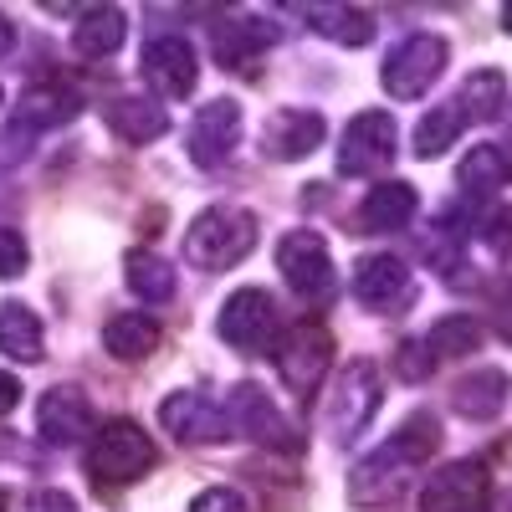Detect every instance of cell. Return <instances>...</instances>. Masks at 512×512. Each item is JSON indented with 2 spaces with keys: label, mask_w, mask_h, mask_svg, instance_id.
Returning <instances> with one entry per match:
<instances>
[{
  "label": "cell",
  "mask_w": 512,
  "mask_h": 512,
  "mask_svg": "<svg viewBox=\"0 0 512 512\" xmlns=\"http://www.w3.org/2000/svg\"><path fill=\"white\" fill-rule=\"evenodd\" d=\"M436 446H441L436 415H431V410L410 415L390 441H384L379 451H369V456L354 466V472H349V497H354L359 507H384V502H395V497L410 487V477L436 456Z\"/></svg>",
  "instance_id": "obj_1"
},
{
  "label": "cell",
  "mask_w": 512,
  "mask_h": 512,
  "mask_svg": "<svg viewBox=\"0 0 512 512\" xmlns=\"http://www.w3.org/2000/svg\"><path fill=\"white\" fill-rule=\"evenodd\" d=\"M256 236H262V226H256L251 210H241V205H210L185 231V262L200 267V272H231V267H241L246 256L256 251Z\"/></svg>",
  "instance_id": "obj_2"
},
{
  "label": "cell",
  "mask_w": 512,
  "mask_h": 512,
  "mask_svg": "<svg viewBox=\"0 0 512 512\" xmlns=\"http://www.w3.org/2000/svg\"><path fill=\"white\" fill-rule=\"evenodd\" d=\"M379 405H384V379H379L374 359H349L344 369H338L328 410H323L333 446H354L369 431V420L379 415Z\"/></svg>",
  "instance_id": "obj_3"
},
{
  "label": "cell",
  "mask_w": 512,
  "mask_h": 512,
  "mask_svg": "<svg viewBox=\"0 0 512 512\" xmlns=\"http://www.w3.org/2000/svg\"><path fill=\"white\" fill-rule=\"evenodd\" d=\"M446 62H451L446 36H436V31H410V36H400L395 47L384 52L379 82H384V93H390L395 103H415L420 93L436 88V77L446 72Z\"/></svg>",
  "instance_id": "obj_4"
},
{
  "label": "cell",
  "mask_w": 512,
  "mask_h": 512,
  "mask_svg": "<svg viewBox=\"0 0 512 512\" xmlns=\"http://www.w3.org/2000/svg\"><path fill=\"white\" fill-rule=\"evenodd\" d=\"M154 461H159V451L144 436L139 420H108L88 446V477L98 487H128L144 472H154Z\"/></svg>",
  "instance_id": "obj_5"
},
{
  "label": "cell",
  "mask_w": 512,
  "mask_h": 512,
  "mask_svg": "<svg viewBox=\"0 0 512 512\" xmlns=\"http://www.w3.org/2000/svg\"><path fill=\"white\" fill-rule=\"evenodd\" d=\"M277 267H282V282L303 297L308 308H328L338 297V267L328 256V241L308 226H297L277 241Z\"/></svg>",
  "instance_id": "obj_6"
},
{
  "label": "cell",
  "mask_w": 512,
  "mask_h": 512,
  "mask_svg": "<svg viewBox=\"0 0 512 512\" xmlns=\"http://www.w3.org/2000/svg\"><path fill=\"white\" fill-rule=\"evenodd\" d=\"M272 359H277V374H282L287 390L297 400H313V390L333 369V333L323 323H297V328H287L277 338Z\"/></svg>",
  "instance_id": "obj_7"
},
{
  "label": "cell",
  "mask_w": 512,
  "mask_h": 512,
  "mask_svg": "<svg viewBox=\"0 0 512 512\" xmlns=\"http://www.w3.org/2000/svg\"><path fill=\"white\" fill-rule=\"evenodd\" d=\"M395 139H400V128H395L390 113H379V108L354 113L349 128L338 134V175L369 180V175H379V169H390L395 164Z\"/></svg>",
  "instance_id": "obj_8"
},
{
  "label": "cell",
  "mask_w": 512,
  "mask_h": 512,
  "mask_svg": "<svg viewBox=\"0 0 512 512\" xmlns=\"http://www.w3.org/2000/svg\"><path fill=\"white\" fill-rule=\"evenodd\" d=\"M216 338L236 354H267L277 344V308L262 287H236L221 313H216Z\"/></svg>",
  "instance_id": "obj_9"
},
{
  "label": "cell",
  "mask_w": 512,
  "mask_h": 512,
  "mask_svg": "<svg viewBox=\"0 0 512 512\" xmlns=\"http://www.w3.org/2000/svg\"><path fill=\"white\" fill-rule=\"evenodd\" d=\"M226 420H231V431H241L256 446L303 451V431H292V420L277 410V400L262 390V384H236V390L226 395Z\"/></svg>",
  "instance_id": "obj_10"
},
{
  "label": "cell",
  "mask_w": 512,
  "mask_h": 512,
  "mask_svg": "<svg viewBox=\"0 0 512 512\" xmlns=\"http://www.w3.org/2000/svg\"><path fill=\"white\" fill-rule=\"evenodd\" d=\"M241 134H246L241 103H236V98H216V103H205V108L195 113L190 134H185V154H190V164H200V169H221V164L236 154Z\"/></svg>",
  "instance_id": "obj_11"
},
{
  "label": "cell",
  "mask_w": 512,
  "mask_h": 512,
  "mask_svg": "<svg viewBox=\"0 0 512 512\" xmlns=\"http://www.w3.org/2000/svg\"><path fill=\"white\" fill-rule=\"evenodd\" d=\"M159 425L180 446H210V441H226L231 436V420L226 405H216L205 390H175L159 400Z\"/></svg>",
  "instance_id": "obj_12"
},
{
  "label": "cell",
  "mask_w": 512,
  "mask_h": 512,
  "mask_svg": "<svg viewBox=\"0 0 512 512\" xmlns=\"http://www.w3.org/2000/svg\"><path fill=\"white\" fill-rule=\"evenodd\" d=\"M354 297L369 313H405L415 303V272L390 251H374L354 262Z\"/></svg>",
  "instance_id": "obj_13"
},
{
  "label": "cell",
  "mask_w": 512,
  "mask_h": 512,
  "mask_svg": "<svg viewBox=\"0 0 512 512\" xmlns=\"http://www.w3.org/2000/svg\"><path fill=\"white\" fill-rule=\"evenodd\" d=\"M492 502V477L482 461H451L420 487V512H482Z\"/></svg>",
  "instance_id": "obj_14"
},
{
  "label": "cell",
  "mask_w": 512,
  "mask_h": 512,
  "mask_svg": "<svg viewBox=\"0 0 512 512\" xmlns=\"http://www.w3.org/2000/svg\"><path fill=\"white\" fill-rule=\"evenodd\" d=\"M144 82L169 98V103H180L195 93V82H200V62H195V47L185 36H154L149 47H144Z\"/></svg>",
  "instance_id": "obj_15"
},
{
  "label": "cell",
  "mask_w": 512,
  "mask_h": 512,
  "mask_svg": "<svg viewBox=\"0 0 512 512\" xmlns=\"http://www.w3.org/2000/svg\"><path fill=\"white\" fill-rule=\"evenodd\" d=\"M267 47H277V26L262 16H216L210 21V52H216V67H226V72H246Z\"/></svg>",
  "instance_id": "obj_16"
},
{
  "label": "cell",
  "mask_w": 512,
  "mask_h": 512,
  "mask_svg": "<svg viewBox=\"0 0 512 512\" xmlns=\"http://www.w3.org/2000/svg\"><path fill=\"white\" fill-rule=\"evenodd\" d=\"M323 139H328L323 113H313V108H282L262 128V154L282 159V164H297V159H308Z\"/></svg>",
  "instance_id": "obj_17"
},
{
  "label": "cell",
  "mask_w": 512,
  "mask_h": 512,
  "mask_svg": "<svg viewBox=\"0 0 512 512\" xmlns=\"http://www.w3.org/2000/svg\"><path fill=\"white\" fill-rule=\"evenodd\" d=\"M36 431L47 446H77L82 436L93 431V405L77 384H57V390L41 395L36 405Z\"/></svg>",
  "instance_id": "obj_18"
},
{
  "label": "cell",
  "mask_w": 512,
  "mask_h": 512,
  "mask_svg": "<svg viewBox=\"0 0 512 512\" xmlns=\"http://www.w3.org/2000/svg\"><path fill=\"white\" fill-rule=\"evenodd\" d=\"M82 113V93H72L67 82H31V88H21L11 118L21 134H47V128H62Z\"/></svg>",
  "instance_id": "obj_19"
},
{
  "label": "cell",
  "mask_w": 512,
  "mask_h": 512,
  "mask_svg": "<svg viewBox=\"0 0 512 512\" xmlns=\"http://www.w3.org/2000/svg\"><path fill=\"white\" fill-rule=\"evenodd\" d=\"M415 210H420V195H415V185H405V180H384V185H374L364 200H359V210H354V231H405L410 221H415Z\"/></svg>",
  "instance_id": "obj_20"
},
{
  "label": "cell",
  "mask_w": 512,
  "mask_h": 512,
  "mask_svg": "<svg viewBox=\"0 0 512 512\" xmlns=\"http://www.w3.org/2000/svg\"><path fill=\"white\" fill-rule=\"evenodd\" d=\"M103 118H108V128H113L123 144H154V139L169 134V113H164V103L139 98V93L113 98V103L103 108Z\"/></svg>",
  "instance_id": "obj_21"
},
{
  "label": "cell",
  "mask_w": 512,
  "mask_h": 512,
  "mask_svg": "<svg viewBox=\"0 0 512 512\" xmlns=\"http://www.w3.org/2000/svg\"><path fill=\"white\" fill-rule=\"evenodd\" d=\"M507 390H512V379L502 369H472V374L456 379L451 410L466 415V420H497L502 405H507Z\"/></svg>",
  "instance_id": "obj_22"
},
{
  "label": "cell",
  "mask_w": 512,
  "mask_h": 512,
  "mask_svg": "<svg viewBox=\"0 0 512 512\" xmlns=\"http://www.w3.org/2000/svg\"><path fill=\"white\" fill-rule=\"evenodd\" d=\"M123 41H128V16L118 6H88L77 31H72V52L88 57V62H103L123 47Z\"/></svg>",
  "instance_id": "obj_23"
},
{
  "label": "cell",
  "mask_w": 512,
  "mask_h": 512,
  "mask_svg": "<svg viewBox=\"0 0 512 512\" xmlns=\"http://www.w3.org/2000/svg\"><path fill=\"white\" fill-rule=\"evenodd\" d=\"M123 282L134 287V297H144V303H175V292H180V272L175 262H164V256L154 251H128V262H123Z\"/></svg>",
  "instance_id": "obj_24"
},
{
  "label": "cell",
  "mask_w": 512,
  "mask_h": 512,
  "mask_svg": "<svg viewBox=\"0 0 512 512\" xmlns=\"http://www.w3.org/2000/svg\"><path fill=\"white\" fill-rule=\"evenodd\" d=\"M103 349H108L118 364H144V359L159 349V323L144 318V313H118V318H108V328H103Z\"/></svg>",
  "instance_id": "obj_25"
},
{
  "label": "cell",
  "mask_w": 512,
  "mask_h": 512,
  "mask_svg": "<svg viewBox=\"0 0 512 512\" xmlns=\"http://www.w3.org/2000/svg\"><path fill=\"white\" fill-rule=\"evenodd\" d=\"M507 175H512V164H507V154H502L497 144H472V149L461 154L456 185L472 195V200H492V195L507 185Z\"/></svg>",
  "instance_id": "obj_26"
},
{
  "label": "cell",
  "mask_w": 512,
  "mask_h": 512,
  "mask_svg": "<svg viewBox=\"0 0 512 512\" xmlns=\"http://www.w3.org/2000/svg\"><path fill=\"white\" fill-rule=\"evenodd\" d=\"M41 344H47V333H41V318L26 303H6V308H0V354L16 359V364H36Z\"/></svg>",
  "instance_id": "obj_27"
},
{
  "label": "cell",
  "mask_w": 512,
  "mask_h": 512,
  "mask_svg": "<svg viewBox=\"0 0 512 512\" xmlns=\"http://www.w3.org/2000/svg\"><path fill=\"white\" fill-rule=\"evenodd\" d=\"M461 128H466V113H461V103L451 98V103H436V108H425L420 113V123H415V159H441L456 139H461Z\"/></svg>",
  "instance_id": "obj_28"
},
{
  "label": "cell",
  "mask_w": 512,
  "mask_h": 512,
  "mask_svg": "<svg viewBox=\"0 0 512 512\" xmlns=\"http://www.w3.org/2000/svg\"><path fill=\"white\" fill-rule=\"evenodd\" d=\"M308 26L328 41H338V47H369L374 41V21L369 11H354V6H303Z\"/></svg>",
  "instance_id": "obj_29"
},
{
  "label": "cell",
  "mask_w": 512,
  "mask_h": 512,
  "mask_svg": "<svg viewBox=\"0 0 512 512\" xmlns=\"http://www.w3.org/2000/svg\"><path fill=\"white\" fill-rule=\"evenodd\" d=\"M456 103H461L466 123H492V118L502 113V103H507V77H502L497 67H477L472 77L461 82Z\"/></svg>",
  "instance_id": "obj_30"
},
{
  "label": "cell",
  "mask_w": 512,
  "mask_h": 512,
  "mask_svg": "<svg viewBox=\"0 0 512 512\" xmlns=\"http://www.w3.org/2000/svg\"><path fill=\"white\" fill-rule=\"evenodd\" d=\"M425 344H431L436 359H466V354L482 349V323L466 318V313H451V318H441L431 333H425Z\"/></svg>",
  "instance_id": "obj_31"
},
{
  "label": "cell",
  "mask_w": 512,
  "mask_h": 512,
  "mask_svg": "<svg viewBox=\"0 0 512 512\" xmlns=\"http://www.w3.org/2000/svg\"><path fill=\"white\" fill-rule=\"evenodd\" d=\"M395 369H400V379H431V369H436V354H431V344L425 338H405L400 344V354H395Z\"/></svg>",
  "instance_id": "obj_32"
},
{
  "label": "cell",
  "mask_w": 512,
  "mask_h": 512,
  "mask_svg": "<svg viewBox=\"0 0 512 512\" xmlns=\"http://www.w3.org/2000/svg\"><path fill=\"white\" fill-rule=\"evenodd\" d=\"M26 262H31L26 236H21L16 226H0V282H6V277H21Z\"/></svg>",
  "instance_id": "obj_33"
},
{
  "label": "cell",
  "mask_w": 512,
  "mask_h": 512,
  "mask_svg": "<svg viewBox=\"0 0 512 512\" xmlns=\"http://www.w3.org/2000/svg\"><path fill=\"white\" fill-rule=\"evenodd\" d=\"M185 512H246V497L236 487H205Z\"/></svg>",
  "instance_id": "obj_34"
},
{
  "label": "cell",
  "mask_w": 512,
  "mask_h": 512,
  "mask_svg": "<svg viewBox=\"0 0 512 512\" xmlns=\"http://www.w3.org/2000/svg\"><path fill=\"white\" fill-rule=\"evenodd\" d=\"M16 512H77V497L62 492V487H41V492H31Z\"/></svg>",
  "instance_id": "obj_35"
},
{
  "label": "cell",
  "mask_w": 512,
  "mask_h": 512,
  "mask_svg": "<svg viewBox=\"0 0 512 512\" xmlns=\"http://www.w3.org/2000/svg\"><path fill=\"white\" fill-rule=\"evenodd\" d=\"M482 236H487V246H492L497 256H512V205H502V210H497V216L487 221V231H482Z\"/></svg>",
  "instance_id": "obj_36"
},
{
  "label": "cell",
  "mask_w": 512,
  "mask_h": 512,
  "mask_svg": "<svg viewBox=\"0 0 512 512\" xmlns=\"http://www.w3.org/2000/svg\"><path fill=\"white\" fill-rule=\"evenodd\" d=\"M16 405H21V379L0 369V420H6V415H11Z\"/></svg>",
  "instance_id": "obj_37"
},
{
  "label": "cell",
  "mask_w": 512,
  "mask_h": 512,
  "mask_svg": "<svg viewBox=\"0 0 512 512\" xmlns=\"http://www.w3.org/2000/svg\"><path fill=\"white\" fill-rule=\"evenodd\" d=\"M11 47H16V21H11L6 11H0V57H6Z\"/></svg>",
  "instance_id": "obj_38"
},
{
  "label": "cell",
  "mask_w": 512,
  "mask_h": 512,
  "mask_svg": "<svg viewBox=\"0 0 512 512\" xmlns=\"http://www.w3.org/2000/svg\"><path fill=\"white\" fill-rule=\"evenodd\" d=\"M497 328H502V338H512V303L497 308Z\"/></svg>",
  "instance_id": "obj_39"
},
{
  "label": "cell",
  "mask_w": 512,
  "mask_h": 512,
  "mask_svg": "<svg viewBox=\"0 0 512 512\" xmlns=\"http://www.w3.org/2000/svg\"><path fill=\"white\" fill-rule=\"evenodd\" d=\"M497 512H512V487H507V492L497 497Z\"/></svg>",
  "instance_id": "obj_40"
},
{
  "label": "cell",
  "mask_w": 512,
  "mask_h": 512,
  "mask_svg": "<svg viewBox=\"0 0 512 512\" xmlns=\"http://www.w3.org/2000/svg\"><path fill=\"white\" fill-rule=\"evenodd\" d=\"M502 31H512V0H507V6H502Z\"/></svg>",
  "instance_id": "obj_41"
},
{
  "label": "cell",
  "mask_w": 512,
  "mask_h": 512,
  "mask_svg": "<svg viewBox=\"0 0 512 512\" xmlns=\"http://www.w3.org/2000/svg\"><path fill=\"white\" fill-rule=\"evenodd\" d=\"M0 512H11V497H6V487H0Z\"/></svg>",
  "instance_id": "obj_42"
}]
</instances>
